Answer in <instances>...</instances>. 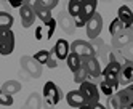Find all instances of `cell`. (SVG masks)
<instances>
[{
	"label": "cell",
	"instance_id": "cell-1",
	"mask_svg": "<svg viewBox=\"0 0 133 109\" xmlns=\"http://www.w3.org/2000/svg\"><path fill=\"white\" fill-rule=\"evenodd\" d=\"M108 107L116 109H133V84H128L123 88L108 98Z\"/></svg>",
	"mask_w": 133,
	"mask_h": 109
},
{
	"label": "cell",
	"instance_id": "cell-2",
	"mask_svg": "<svg viewBox=\"0 0 133 109\" xmlns=\"http://www.w3.org/2000/svg\"><path fill=\"white\" fill-rule=\"evenodd\" d=\"M96 8H98V0H83L80 13L77 16H74V24H75V27H83L85 24H87L88 18L95 11H96Z\"/></svg>",
	"mask_w": 133,
	"mask_h": 109
},
{
	"label": "cell",
	"instance_id": "cell-3",
	"mask_svg": "<svg viewBox=\"0 0 133 109\" xmlns=\"http://www.w3.org/2000/svg\"><path fill=\"white\" fill-rule=\"evenodd\" d=\"M85 29H87V37L90 40H95V39H98L101 31H103V18L98 11H95L90 18L87 24H85Z\"/></svg>",
	"mask_w": 133,
	"mask_h": 109
},
{
	"label": "cell",
	"instance_id": "cell-4",
	"mask_svg": "<svg viewBox=\"0 0 133 109\" xmlns=\"http://www.w3.org/2000/svg\"><path fill=\"white\" fill-rule=\"evenodd\" d=\"M15 50V34L10 29H0V55L8 56Z\"/></svg>",
	"mask_w": 133,
	"mask_h": 109
},
{
	"label": "cell",
	"instance_id": "cell-5",
	"mask_svg": "<svg viewBox=\"0 0 133 109\" xmlns=\"http://www.w3.org/2000/svg\"><path fill=\"white\" fill-rule=\"evenodd\" d=\"M43 98H45V101L50 106H56L59 103V100H61V88L55 82L48 80L43 85Z\"/></svg>",
	"mask_w": 133,
	"mask_h": 109
},
{
	"label": "cell",
	"instance_id": "cell-6",
	"mask_svg": "<svg viewBox=\"0 0 133 109\" xmlns=\"http://www.w3.org/2000/svg\"><path fill=\"white\" fill-rule=\"evenodd\" d=\"M122 66L123 64H120L119 61H108L106 67H103L101 79L103 80H108V82H112V84H119V74H120Z\"/></svg>",
	"mask_w": 133,
	"mask_h": 109
},
{
	"label": "cell",
	"instance_id": "cell-7",
	"mask_svg": "<svg viewBox=\"0 0 133 109\" xmlns=\"http://www.w3.org/2000/svg\"><path fill=\"white\" fill-rule=\"evenodd\" d=\"M19 16H21V24H23V27H31V26H34L35 19H37L35 10H34V3H31L29 0L24 2L19 7Z\"/></svg>",
	"mask_w": 133,
	"mask_h": 109
},
{
	"label": "cell",
	"instance_id": "cell-8",
	"mask_svg": "<svg viewBox=\"0 0 133 109\" xmlns=\"http://www.w3.org/2000/svg\"><path fill=\"white\" fill-rule=\"evenodd\" d=\"M79 85H80L79 90L85 96L87 103H96V101H99V95H101L99 87H96V85H95L93 82H90V80H85V82H82Z\"/></svg>",
	"mask_w": 133,
	"mask_h": 109
},
{
	"label": "cell",
	"instance_id": "cell-9",
	"mask_svg": "<svg viewBox=\"0 0 133 109\" xmlns=\"http://www.w3.org/2000/svg\"><path fill=\"white\" fill-rule=\"evenodd\" d=\"M71 52L77 53V55L82 58V61H83L85 58H88V56H93V55L96 56L93 43L85 42V40H74V42L71 43Z\"/></svg>",
	"mask_w": 133,
	"mask_h": 109
},
{
	"label": "cell",
	"instance_id": "cell-10",
	"mask_svg": "<svg viewBox=\"0 0 133 109\" xmlns=\"http://www.w3.org/2000/svg\"><path fill=\"white\" fill-rule=\"evenodd\" d=\"M83 67L87 69V72H88V77L90 79H101V72H103V67H101V63H99V59L96 56H88V58H85L83 61H82Z\"/></svg>",
	"mask_w": 133,
	"mask_h": 109
},
{
	"label": "cell",
	"instance_id": "cell-11",
	"mask_svg": "<svg viewBox=\"0 0 133 109\" xmlns=\"http://www.w3.org/2000/svg\"><path fill=\"white\" fill-rule=\"evenodd\" d=\"M131 42H133V37H131L128 29H122L120 32H117L116 35H112V47L114 48H119V50L125 48Z\"/></svg>",
	"mask_w": 133,
	"mask_h": 109
},
{
	"label": "cell",
	"instance_id": "cell-12",
	"mask_svg": "<svg viewBox=\"0 0 133 109\" xmlns=\"http://www.w3.org/2000/svg\"><path fill=\"white\" fill-rule=\"evenodd\" d=\"M119 84L123 85V87L128 85V84H133V59H128V61L120 67Z\"/></svg>",
	"mask_w": 133,
	"mask_h": 109
},
{
	"label": "cell",
	"instance_id": "cell-13",
	"mask_svg": "<svg viewBox=\"0 0 133 109\" xmlns=\"http://www.w3.org/2000/svg\"><path fill=\"white\" fill-rule=\"evenodd\" d=\"M66 101H68V104L71 107H77V109H82L87 104V100H85V96L82 95L80 90H71L66 95Z\"/></svg>",
	"mask_w": 133,
	"mask_h": 109
},
{
	"label": "cell",
	"instance_id": "cell-14",
	"mask_svg": "<svg viewBox=\"0 0 133 109\" xmlns=\"http://www.w3.org/2000/svg\"><path fill=\"white\" fill-rule=\"evenodd\" d=\"M117 18L120 19V23L123 24L125 29H130V26L133 24V11L130 10L128 5H120L117 10Z\"/></svg>",
	"mask_w": 133,
	"mask_h": 109
},
{
	"label": "cell",
	"instance_id": "cell-15",
	"mask_svg": "<svg viewBox=\"0 0 133 109\" xmlns=\"http://www.w3.org/2000/svg\"><path fill=\"white\" fill-rule=\"evenodd\" d=\"M51 55L56 56L58 59H66L69 55V42L66 40V39H59V40L55 43V47L51 48Z\"/></svg>",
	"mask_w": 133,
	"mask_h": 109
},
{
	"label": "cell",
	"instance_id": "cell-16",
	"mask_svg": "<svg viewBox=\"0 0 133 109\" xmlns=\"http://www.w3.org/2000/svg\"><path fill=\"white\" fill-rule=\"evenodd\" d=\"M119 88H120L119 84H112V82H108V80H103V79H101V82H99V92L106 98L112 96L114 93L119 90Z\"/></svg>",
	"mask_w": 133,
	"mask_h": 109
},
{
	"label": "cell",
	"instance_id": "cell-17",
	"mask_svg": "<svg viewBox=\"0 0 133 109\" xmlns=\"http://www.w3.org/2000/svg\"><path fill=\"white\" fill-rule=\"evenodd\" d=\"M34 10H35L37 18L42 21V24H46V23H48L50 19L53 18V16H51V10H48V8H43V7H40V5H35V3H34Z\"/></svg>",
	"mask_w": 133,
	"mask_h": 109
},
{
	"label": "cell",
	"instance_id": "cell-18",
	"mask_svg": "<svg viewBox=\"0 0 133 109\" xmlns=\"http://www.w3.org/2000/svg\"><path fill=\"white\" fill-rule=\"evenodd\" d=\"M66 63H68V67H69V71H77V69L82 66V58L77 55V53H74L71 52L68 55V58H66Z\"/></svg>",
	"mask_w": 133,
	"mask_h": 109
},
{
	"label": "cell",
	"instance_id": "cell-19",
	"mask_svg": "<svg viewBox=\"0 0 133 109\" xmlns=\"http://www.w3.org/2000/svg\"><path fill=\"white\" fill-rule=\"evenodd\" d=\"M2 90H5L6 93H10V95H15V93H18L21 90V84L18 80H6L2 85Z\"/></svg>",
	"mask_w": 133,
	"mask_h": 109
},
{
	"label": "cell",
	"instance_id": "cell-20",
	"mask_svg": "<svg viewBox=\"0 0 133 109\" xmlns=\"http://www.w3.org/2000/svg\"><path fill=\"white\" fill-rule=\"evenodd\" d=\"M15 23L13 16L8 11H0V29H10Z\"/></svg>",
	"mask_w": 133,
	"mask_h": 109
},
{
	"label": "cell",
	"instance_id": "cell-21",
	"mask_svg": "<svg viewBox=\"0 0 133 109\" xmlns=\"http://www.w3.org/2000/svg\"><path fill=\"white\" fill-rule=\"evenodd\" d=\"M82 3H83V0H69V3H68V13L72 18L77 16L80 13V10H82Z\"/></svg>",
	"mask_w": 133,
	"mask_h": 109
},
{
	"label": "cell",
	"instance_id": "cell-22",
	"mask_svg": "<svg viewBox=\"0 0 133 109\" xmlns=\"http://www.w3.org/2000/svg\"><path fill=\"white\" fill-rule=\"evenodd\" d=\"M50 58H51V52H48V50H39L34 55V59L40 66H46V63H48Z\"/></svg>",
	"mask_w": 133,
	"mask_h": 109
},
{
	"label": "cell",
	"instance_id": "cell-23",
	"mask_svg": "<svg viewBox=\"0 0 133 109\" xmlns=\"http://www.w3.org/2000/svg\"><path fill=\"white\" fill-rule=\"evenodd\" d=\"M87 79H90L88 77V72H87V69L83 67V64L77 69V71H74V82H77V84H82V82H85Z\"/></svg>",
	"mask_w": 133,
	"mask_h": 109
},
{
	"label": "cell",
	"instance_id": "cell-24",
	"mask_svg": "<svg viewBox=\"0 0 133 109\" xmlns=\"http://www.w3.org/2000/svg\"><path fill=\"white\" fill-rule=\"evenodd\" d=\"M122 29H125V27H123V24L120 23V19L116 18V19H112L111 24H109V34H111V35H116L117 32L122 31Z\"/></svg>",
	"mask_w": 133,
	"mask_h": 109
},
{
	"label": "cell",
	"instance_id": "cell-25",
	"mask_svg": "<svg viewBox=\"0 0 133 109\" xmlns=\"http://www.w3.org/2000/svg\"><path fill=\"white\" fill-rule=\"evenodd\" d=\"M11 104H13V95L0 88V106H11Z\"/></svg>",
	"mask_w": 133,
	"mask_h": 109
},
{
	"label": "cell",
	"instance_id": "cell-26",
	"mask_svg": "<svg viewBox=\"0 0 133 109\" xmlns=\"http://www.w3.org/2000/svg\"><path fill=\"white\" fill-rule=\"evenodd\" d=\"M58 3H59V0H35V5H40V7L48 8V10H53Z\"/></svg>",
	"mask_w": 133,
	"mask_h": 109
},
{
	"label": "cell",
	"instance_id": "cell-27",
	"mask_svg": "<svg viewBox=\"0 0 133 109\" xmlns=\"http://www.w3.org/2000/svg\"><path fill=\"white\" fill-rule=\"evenodd\" d=\"M45 29H46V39H51L53 34H55V31H56V19L51 18L50 21L45 24Z\"/></svg>",
	"mask_w": 133,
	"mask_h": 109
},
{
	"label": "cell",
	"instance_id": "cell-28",
	"mask_svg": "<svg viewBox=\"0 0 133 109\" xmlns=\"http://www.w3.org/2000/svg\"><path fill=\"white\" fill-rule=\"evenodd\" d=\"M82 109H106V106L101 104L99 101H96V103H87Z\"/></svg>",
	"mask_w": 133,
	"mask_h": 109
},
{
	"label": "cell",
	"instance_id": "cell-29",
	"mask_svg": "<svg viewBox=\"0 0 133 109\" xmlns=\"http://www.w3.org/2000/svg\"><path fill=\"white\" fill-rule=\"evenodd\" d=\"M43 31H45V24L35 27V39H37V40H42V39H43Z\"/></svg>",
	"mask_w": 133,
	"mask_h": 109
},
{
	"label": "cell",
	"instance_id": "cell-30",
	"mask_svg": "<svg viewBox=\"0 0 133 109\" xmlns=\"http://www.w3.org/2000/svg\"><path fill=\"white\" fill-rule=\"evenodd\" d=\"M123 52H125V56H128L130 59H133V42L131 43H128L125 48H122Z\"/></svg>",
	"mask_w": 133,
	"mask_h": 109
},
{
	"label": "cell",
	"instance_id": "cell-31",
	"mask_svg": "<svg viewBox=\"0 0 133 109\" xmlns=\"http://www.w3.org/2000/svg\"><path fill=\"white\" fill-rule=\"evenodd\" d=\"M46 66H48L50 69H53V67H58V58L51 55V58L48 59V63H46Z\"/></svg>",
	"mask_w": 133,
	"mask_h": 109
},
{
	"label": "cell",
	"instance_id": "cell-32",
	"mask_svg": "<svg viewBox=\"0 0 133 109\" xmlns=\"http://www.w3.org/2000/svg\"><path fill=\"white\" fill-rule=\"evenodd\" d=\"M24 2H27V0H8V3H10L13 8H19Z\"/></svg>",
	"mask_w": 133,
	"mask_h": 109
},
{
	"label": "cell",
	"instance_id": "cell-33",
	"mask_svg": "<svg viewBox=\"0 0 133 109\" xmlns=\"http://www.w3.org/2000/svg\"><path fill=\"white\" fill-rule=\"evenodd\" d=\"M128 31H130V34H131V37H133V24L130 26V29H128Z\"/></svg>",
	"mask_w": 133,
	"mask_h": 109
},
{
	"label": "cell",
	"instance_id": "cell-34",
	"mask_svg": "<svg viewBox=\"0 0 133 109\" xmlns=\"http://www.w3.org/2000/svg\"><path fill=\"white\" fill-rule=\"evenodd\" d=\"M123 2H133V0H123Z\"/></svg>",
	"mask_w": 133,
	"mask_h": 109
}]
</instances>
